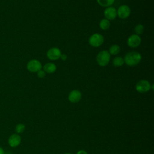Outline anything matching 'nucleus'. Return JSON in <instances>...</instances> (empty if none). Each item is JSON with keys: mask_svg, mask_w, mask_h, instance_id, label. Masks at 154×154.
<instances>
[{"mask_svg": "<svg viewBox=\"0 0 154 154\" xmlns=\"http://www.w3.org/2000/svg\"><path fill=\"white\" fill-rule=\"evenodd\" d=\"M123 59L128 66H135L141 61V55L138 52L132 51L127 53Z\"/></svg>", "mask_w": 154, "mask_h": 154, "instance_id": "1", "label": "nucleus"}, {"mask_svg": "<svg viewBox=\"0 0 154 154\" xmlns=\"http://www.w3.org/2000/svg\"><path fill=\"white\" fill-rule=\"evenodd\" d=\"M110 60V54L108 51L103 50L99 52L96 57V61L100 66L104 67L108 65Z\"/></svg>", "mask_w": 154, "mask_h": 154, "instance_id": "2", "label": "nucleus"}, {"mask_svg": "<svg viewBox=\"0 0 154 154\" xmlns=\"http://www.w3.org/2000/svg\"><path fill=\"white\" fill-rule=\"evenodd\" d=\"M104 42V38L102 35L99 33H95L91 35L89 39L88 43L93 47H99L101 46Z\"/></svg>", "mask_w": 154, "mask_h": 154, "instance_id": "3", "label": "nucleus"}, {"mask_svg": "<svg viewBox=\"0 0 154 154\" xmlns=\"http://www.w3.org/2000/svg\"><path fill=\"white\" fill-rule=\"evenodd\" d=\"M135 89L138 93H146L151 89V84L147 80L142 79L137 83L135 85Z\"/></svg>", "mask_w": 154, "mask_h": 154, "instance_id": "4", "label": "nucleus"}, {"mask_svg": "<svg viewBox=\"0 0 154 154\" xmlns=\"http://www.w3.org/2000/svg\"><path fill=\"white\" fill-rule=\"evenodd\" d=\"M42 66L41 63L35 59L31 60L26 64V69L29 72H37L42 69Z\"/></svg>", "mask_w": 154, "mask_h": 154, "instance_id": "5", "label": "nucleus"}, {"mask_svg": "<svg viewBox=\"0 0 154 154\" xmlns=\"http://www.w3.org/2000/svg\"><path fill=\"white\" fill-rule=\"evenodd\" d=\"M22 141L21 137L16 133L13 134L8 138V144L11 147H16L20 145Z\"/></svg>", "mask_w": 154, "mask_h": 154, "instance_id": "6", "label": "nucleus"}, {"mask_svg": "<svg viewBox=\"0 0 154 154\" xmlns=\"http://www.w3.org/2000/svg\"><path fill=\"white\" fill-rule=\"evenodd\" d=\"M131 14V9L126 5L120 6L117 11V15L121 19H126Z\"/></svg>", "mask_w": 154, "mask_h": 154, "instance_id": "7", "label": "nucleus"}, {"mask_svg": "<svg viewBox=\"0 0 154 154\" xmlns=\"http://www.w3.org/2000/svg\"><path fill=\"white\" fill-rule=\"evenodd\" d=\"M61 55V51L58 48H52L49 49L46 54L47 57L51 60H57L60 58Z\"/></svg>", "mask_w": 154, "mask_h": 154, "instance_id": "8", "label": "nucleus"}, {"mask_svg": "<svg viewBox=\"0 0 154 154\" xmlns=\"http://www.w3.org/2000/svg\"><path fill=\"white\" fill-rule=\"evenodd\" d=\"M141 42V39L138 35L132 34L129 36L127 40V44L129 47L136 48L138 47Z\"/></svg>", "mask_w": 154, "mask_h": 154, "instance_id": "9", "label": "nucleus"}, {"mask_svg": "<svg viewBox=\"0 0 154 154\" xmlns=\"http://www.w3.org/2000/svg\"><path fill=\"white\" fill-rule=\"evenodd\" d=\"M81 97L82 94L80 91L78 90H73L70 92L68 99L72 103H77L81 100Z\"/></svg>", "mask_w": 154, "mask_h": 154, "instance_id": "10", "label": "nucleus"}, {"mask_svg": "<svg viewBox=\"0 0 154 154\" xmlns=\"http://www.w3.org/2000/svg\"><path fill=\"white\" fill-rule=\"evenodd\" d=\"M104 16L108 20H113L117 16V10L113 7H108L104 10Z\"/></svg>", "mask_w": 154, "mask_h": 154, "instance_id": "11", "label": "nucleus"}, {"mask_svg": "<svg viewBox=\"0 0 154 154\" xmlns=\"http://www.w3.org/2000/svg\"><path fill=\"white\" fill-rule=\"evenodd\" d=\"M57 67L55 64L52 63H48L43 66V70L45 72L48 73H52L56 71Z\"/></svg>", "mask_w": 154, "mask_h": 154, "instance_id": "12", "label": "nucleus"}, {"mask_svg": "<svg viewBox=\"0 0 154 154\" xmlns=\"http://www.w3.org/2000/svg\"><path fill=\"white\" fill-rule=\"evenodd\" d=\"M111 25V23L109 20L106 19H103L100 21L99 23V26L101 29L103 30H106L109 28Z\"/></svg>", "mask_w": 154, "mask_h": 154, "instance_id": "13", "label": "nucleus"}, {"mask_svg": "<svg viewBox=\"0 0 154 154\" xmlns=\"http://www.w3.org/2000/svg\"><path fill=\"white\" fill-rule=\"evenodd\" d=\"M97 2L102 7H108L114 4V0H97Z\"/></svg>", "mask_w": 154, "mask_h": 154, "instance_id": "14", "label": "nucleus"}, {"mask_svg": "<svg viewBox=\"0 0 154 154\" xmlns=\"http://www.w3.org/2000/svg\"><path fill=\"white\" fill-rule=\"evenodd\" d=\"M120 51V48L119 45H112L109 49V53L110 55H117Z\"/></svg>", "mask_w": 154, "mask_h": 154, "instance_id": "15", "label": "nucleus"}, {"mask_svg": "<svg viewBox=\"0 0 154 154\" xmlns=\"http://www.w3.org/2000/svg\"><path fill=\"white\" fill-rule=\"evenodd\" d=\"M124 59L120 57H116L112 60V64L115 67L122 66L124 64Z\"/></svg>", "mask_w": 154, "mask_h": 154, "instance_id": "16", "label": "nucleus"}, {"mask_svg": "<svg viewBox=\"0 0 154 154\" xmlns=\"http://www.w3.org/2000/svg\"><path fill=\"white\" fill-rule=\"evenodd\" d=\"M25 129V126L23 123H18L15 127V132L17 134H22L24 132Z\"/></svg>", "mask_w": 154, "mask_h": 154, "instance_id": "17", "label": "nucleus"}, {"mask_svg": "<svg viewBox=\"0 0 154 154\" xmlns=\"http://www.w3.org/2000/svg\"><path fill=\"white\" fill-rule=\"evenodd\" d=\"M144 26L142 25V24H138L137 25L135 26V28H134V31H135V32L136 33L135 34L137 35H140V34H141L143 31H144Z\"/></svg>", "mask_w": 154, "mask_h": 154, "instance_id": "18", "label": "nucleus"}, {"mask_svg": "<svg viewBox=\"0 0 154 154\" xmlns=\"http://www.w3.org/2000/svg\"><path fill=\"white\" fill-rule=\"evenodd\" d=\"M37 76L40 78H43L45 76V72L43 70H40L39 71L37 72Z\"/></svg>", "mask_w": 154, "mask_h": 154, "instance_id": "19", "label": "nucleus"}, {"mask_svg": "<svg viewBox=\"0 0 154 154\" xmlns=\"http://www.w3.org/2000/svg\"><path fill=\"white\" fill-rule=\"evenodd\" d=\"M60 58H61V60H62L63 61H66V59L67 58V55H66V54H61Z\"/></svg>", "mask_w": 154, "mask_h": 154, "instance_id": "20", "label": "nucleus"}, {"mask_svg": "<svg viewBox=\"0 0 154 154\" xmlns=\"http://www.w3.org/2000/svg\"><path fill=\"white\" fill-rule=\"evenodd\" d=\"M76 154H88L87 152L85 151V150H79Z\"/></svg>", "mask_w": 154, "mask_h": 154, "instance_id": "21", "label": "nucleus"}, {"mask_svg": "<svg viewBox=\"0 0 154 154\" xmlns=\"http://www.w3.org/2000/svg\"><path fill=\"white\" fill-rule=\"evenodd\" d=\"M0 154H5L4 149L1 146H0Z\"/></svg>", "mask_w": 154, "mask_h": 154, "instance_id": "22", "label": "nucleus"}, {"mask_svg": "<svg viewBox=\"0 0 154 154\" xmlns=\"http://www.w3.org/2000/svg\"><path fill=\"white\" fill-rule=\"evenodd\" d=\"M64 154H72V153H66Z\"/></svg>", "mask_w": 154, "mask_h": 154, "instance_id": "23", "label": "nucleus"}]
</instances>
